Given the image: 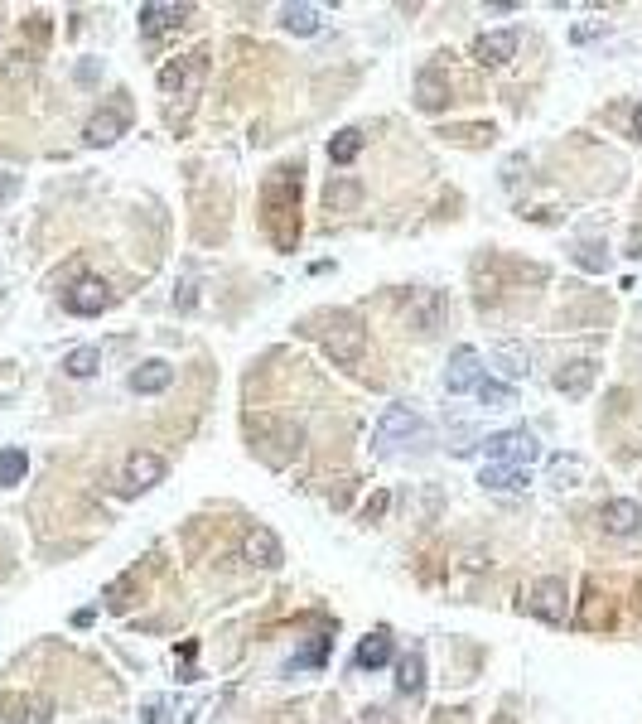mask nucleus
<instances>
[{"label": "nucleus", "mask_w": 642, "mask_h": 724, "mask_svg": "<svg viewBox=\"0 0 642 724\" xmlns=\"http://www.w3.org/2000/svg\"><path fill=\"white\" fill-rule=\"evenodd\" d=\"M295 208H300V169H276L271 174V184H266V227H271V242L280 251L295 247V237H300V218H295Z\"/></svg>", "instance_id": "f257e3e1"}, {"label": "nucleus", "mask_w": 642, "mask_h": 724, "mask_svg": "<svg viewBox=\"0 0 642 724\" xmlns=\"http://www.w3.org/2000/svg\"><path fill=\"white\" fill-rule=\"evenodd\" d=\"M430 440V425L420 420L416 406H387L382 420H377V430H372V445L382 449V454H396V449L406 445H425Z\"/></svg>", "instance_id": "f03ea898"}, {"label": "nucleus", "mask_w": 642, "mask_h": 724, "mask_svg": "<svg viewBox=\"0 0 642 724\" xmlns=\"http://www.w3.org/2000/svg\"><path fill=\"white\" fill-rule=\"evenodd\" d=\"M300 440H305V430L300 425H290V420H256L252 425V445L256 454L280 469V464H290L295 454H300Z\"/></svg>", "instance_id": "7ed1b4c3"}, {"label": "nucleus", "mask_w": 642, "mask_h": 724, "mask_svg": "<svg viewBox=\"0 0 642 724\" xmlns=\"http://www.w3.org/2000/svg\"><path fill=\"white\" fill-rule=\"evenodd\" d=\"M483 449H488V464H512V469H531V464L541 459V440L531 435L527 425H522V430H498V435H488Z\"/></svg>", "instance_id": "20e7f679"}, {"label": "nucleus", "mask_w": 642, "mask_h": 724, "mask_svg": "<svg viewBox=\"0 0 642 724\" xmlns=\"http://www.w3.org/2000/svg\"><path fill=\"white\" fill-rule=\"evenodd\" d=\"M367 348V329L358 314H334L329 329H324V353L334 362H358Z\"/></svg>", "instance_id": "39448f33"}, {"label": "nucleus", "mask_w": 642, "mask_h": 724, "mask_svg": "<svg viewBox=\"0 0 642 724\" xmlns=\"http://www.w3.org/2000/svg\"><path fill=\"white\" fill-rule=\"evenodd\" d=\"M194 15V5H179V0H150L140 5V34L145 39H165L174 29H184V20Z\"/></svg>", "instance_id": "423d86ee"}, {"label": "nucleus", "mask_w": 642, "mask_h": 724, "mask_svg": "<svg viewBox=\"0 0 642 724\" xmlns=\"http://www.w3.org/2000/svg\"><path fill=\"white\" fill-rule=\"evenodd\" d=\"M483 382V358H478V348H454L449 353V367H445V391L449 396H459V391H474Z\"/></svg>", "instance_id": "0eeeda50"}, {"label": "nucleus", "mask_w": 642, "mask_h": 724, "mask_svg": "<svg viewBox=\"0 0 642 724\" xmlns=\"http://www.w3.org/2000/svg\"><path fill=\"white\" fill-rule=\"evenodd\" d=\"M112 285L107 280H97V276H87V280H78L68 295H63V305H68V314H102V309H112Z\"/></svg>", "instance_id": "6e6552de"}, {"label": "nucleus", "mask_w": 642, "mask_h": 724, "mask_svg": "<svg viewBox=\"0 0 642 724\" xmlns=\"http://www.w3.org/2000/svg\"><path fill=\"white\" fill-rule=\"evenodd\" d=\"M565 580H556V575H546V580H536V589H531L527 609L536 613V618H546V623H565Z\"/></svg>", "instance_id": "1a4fd4ad"}, {"label": "nucleus", "mask_w": 642, "mask_h": 724, "mask_svg": "<svg viewBox=\"0 0 642 724\" xmlns=\"http://www.w3.org/2000/svg\"><path fill=\"white\" fill-rule=\"evenodd\" d=\"M160 478H165V459H160V454L136 449V454L126 459V493H145V488H155Z\"/></svg>", "instance_id": "9d476101"}, {"label": "nucleus", "mask_w": 642, "mask_h": 724, "mask_svg": "<svg viewBox=\"0 0 642 724\" xmlns=\"http://www.w3.org/2000/svg\"><path fill=\"white\" fill-rule=\"evenodd\" d=\"M512 54H517V29H493V34H478L474 63H483V68H503Z\"/></svg>", "instance_id": "9b49d317"}, {"label": "nucleus", "mask_w": 642, "mask_h": 724, "mask_svg": "<svg viewBox=\"0 0 642 724\" xmlns=\"http://www.w3.org/2000/svg\"><path fill=\"white\" fill-rule=\"evenodd\" d=\"M242 560L247 565H256V570H271V565H280V541L271 527H252L247 536H242Z\"/></svg>", "instance_id": "f8f14e48"}, {"label": "nucleus", "mask_w": 642, "mask_h": 724, "mask_svg": "<svg viewBox=\"0 0 642 724\" xmlns=\"http://www.w3.org/2000/svg\"><path fill=\"white\" fill-rule=\"evenodd\" d=\"M599 522H604L609 536H633V531L642 527V507L633 498H614V502H604Z\"/></svg>", "instance_id": "ddd939ff"}, {"label": "nucleus", "mask_w": 642, "mask_h": 724, "mask_svg": "<svg viewBox=\"0 0 642 724\" xmlns=\"http://www.w3.org/2000/svg\"><path fill=\"white\" fill-rule=\"evenodd\" d=\"M126 136V107H107V112H97L87 121L83 140L87 145H112V140Z\"/></svg>", "instance_id": "4468645a"}, {"label": "nucleus", "mask_w": 642, "mask_h": 724, "mask_svg": "<svg viewBox=\"0 0 642 724\" xmlns=\"http://www.w3.org/2000/svg\"><path fill=\"white\" fill-rule=\"evenodd\" d=\"M169 382H174V367H169L165 358L140 362L136 372H131V391H140V396H155V391H165Z\"/></svg>", "instance_id": "2eb2a0df"}, {"label": "nucleus", "mask_w": 642, "mask_h": 724, "mask_svg": "<svg viewBox=\"0 0 642 724\" xmlns=\"http://www.w3.org/2000/svg\"><path fill=\"white\" fill-rule=\"evenodd\" d=\"M387 662H391V633H387V628H377L372 638L358 642L353 667H358V671H377V667H387Z\"/></svg>", "instance_id": "dca6fc26"}, {"label": "nucleus", "mask_w": 642, "mask_h": 724, "mask_svg": "<svg viewBox=\"0 0 642 724\" xmlns=\"http://www.w3.org/2000/svg\"><path fill=\"white\" fill-rule=\"evenodd\" d=\"M589 387H594V362H589V358L565 362V367L556 372V391H560V396H585Z\"/></svg>", "instance_id": "f3484780"}, {"label": "nucleus", "mask_w": 642, "mask_h": 724, "mask_svg": "<svg viewBox=\"0 0 642 724\" xmlns=\"http://www.w3.org/2000/svg\"><path fill=\"white\" fill-rule=\"evenodd\" d=\"M478 483H483L488 493H517V488L531 483V474L527 469H512V464H488V469L478 474Z\"/></svg>", "instance_id": "a211bd4d"}, {"label": "nucleus", "mask_w": 642, "mask_h": 724, "mask_svg": "<svg viewBox=\"0 0 642 724\" xmlns=\"http://www.w3.org/2000/svg\"><path fill=\"white\" fill-rule=\"evenodd\" d=\"M440 319H445V300H440L435 290H420L416 305H411V324H416L420 334H435V329H440Z\"/></svg>", "instance_id": "6ab92c4d"}, {"label": "nucleus", "mask_w": 642, "mask_h": 724, "mask_svg": "<svg viewBox=\"0 0 642 724\" xmlns=\"http://www.w3.org/2000/svg\"><path fill=\"white\" fill-rule=\"evenodd\" d=\"M420 686H425V657H420V647H411L396 662V691L401 696H420Z\"/></svg>", "instance_id": "aec40b11"}, {"label": "nucleus", "mask_w": 642, "mask_h": 724, "mask_svg": "<svg viewBox=\"0 0 642 724\" xmlns=\"http://www.w3.org/2000/svg\"><path fill=\"white\" fill-rule=\"evenodd\" d=\"M198 78H203V54L184 58V63H169L165 73H160V87H165V92H174V87H184V92H194V87H198Z\"/></svg>", "instance_id": "412c9836"}, {"label": "nucleus", "mask_w": 642, "mask_h": 724, "mask_svg": "<svg viewBox=\"0 0 642 724\" xmlns=\"http://www.w3.org/2000/svg\"><path fill=\"white\" fill-rule=\"evenodd\" d=\"M493 367H503L507 377H531V348L527 343H498L493 348Z\"/></svg>", "instance_id": "4be33fe9"}, {"label": "nucleus", "mask_w": 642, "mask_h": 724, "mask_svg": "<svg viewBox=\"0 0 642 724\" xmlns=\"http://www.w3.org/2000/svg\"><path fill=\"white\" fill-rule=\"evenodd\" d=\"M319 20H324L319 5H285V10H280V25L290 29V34H314Z\"/></svg>", "instance_id": "5701e85b"}, {"label": "nucleus", "mask_w": 642, "mask_h": 724, "mask_svg": "<svg viewBox=\"0 0 642 724\" xmlns=\"http://www.w3.org/2000/svg\"><path fill=\"white\" fill-rule=\"evenodd\" d=\"M546 474H551V483H556V488H575V483L585 478V459H580V454H556Z\"/></svg>", "instance_id": "b1692460"}, {"label": "nucleus", "mask_w": 642, "mask_h": 724, "mask_svg": "<svg viewBox=\"0 0 642 724\" xmlns=\"http://www.w3.org/2000/svg\"><path fill=\"white\" fill-rule=\"evenodd\" d=\"M416 97H420V107H425V112H440V107H445V97H449L445 78H440V73H420V78H416Z\"/></svg>", "instance_id": "393cba45"}, {"label": "nucleus", "mask_w": 642, "mask_h": 724, "mask_svg": "<svg viewBox=\"0 0 642 724\" xmlns=\"http://www.w3.org/2000/svg\"><path fill=\"white\" fill-rule=\"evenodd\" d=\"M97 367H102V348H73V353L63 358V372L78 377V382H83V377H97Z\"/></svg>", "instance_id": "a878e982"}, {"label": "nucleus", "mask_w": 642, "mask_h": 724, "mask_svg": "<svg viewBox=\"0 0 642 724\" xmlns=\"http://www.w3.org/2000/svg\"><path fill=\"white\" fill-rule=\"evenodd\" d=\"M474 391H478V401H483L488 411H507V406H517V391L507 387V382H493V377H483Z\"/></svg>", "instance_id": "bb28decb"}, {"label": "nucleus", "mask_w": 642, "mask_h": 724, "mask_svg": "<svg viewBox=\"0 0 642 724\" xmlns=\"http://www.w3.org/2000/svg\"><path fill=\"white\" fill-rule=\"evenodd\" d=\"M358 150H363V131H338V136L329 140V160H334V165L358 160Z\"/></svg>", "instance_id": "cd10ccee"}, {"label": "nucleus", "mask_w": 642, "mask_h": 724, "mask_svg": "<svg viewBox=\"0 0 642 724\" xmlns=\"http://www.w3.org/2000/svg\"><path fill=\"white\" fill-rule=\"evenodd\" d=\"M25 469H29L25 449H0V488H15L25 478Z\"/></svg>", "instance_id": "c85d7f7f"}, {"label": "nucleus", "mask_w": 642, "mask_h": 724, "mask_svg": "<svg viewBox=\"0 0 642 724\" xmlns=\"http://www.w3.org/2000/svg\"><path fill=\"white\" fill-rule=\"evenodd\" d=\"M358 203H363V189H358L353 179L329 184V208H334V213H348V208H358Z\"/></svg>", "instance_id": "c756f323"}, {"label": "nucleus", "mask_w": 642, "mask_h": 724, "mask_svg": "<svg viewBox=\"0 0 642 724\" xmlns=\"http://www.w3.org/2000/svg\"><path fill=\"white\" fill-rule=\"evenodd\" d=\"M575 261H580L585 271H609V247H604V242H580Z\"/></svg>", "instance_id": "7c9ffc66"}, {"label": "nucleus", "mask_w": 642, "mask_h": 724, "mask_svg": "<svg viewBox=\"0 0 642 724\" xmlns=\"http://www.w3.org/2000/svg\"><path fill=\"white\" fill-rule=\"evenodd\" d=\"M145 724H184V720H174V715H169V700L165 696H150V700H145Z\"/></svg>", "instance_id": "2f4dec72"}, {"label": "nucleus", "mask_w": 642, "mask_h": 724, "mask_svg": "<svg viewBox=\"0 0 642 724\" xmlns=\"http://www.w3.org/2000/svg\"><path fill=\"white\" fill-rule=\"evenodd\" d=\"M174 309H194V280H184V285L174 290Z\"/></svg>", "instance_id": "473e14b6"}, {"label": "nucleus", "mask_w": 642, "mask_h": 724, "mask_svg": "<svg viewBox=\"0 0 642 724\" xmlns=\"http://www.w3.org/2000/svg\"><path fill=\"white\" fill-rule=\"evenodd\" d=\"M382 512H387V493H377V498L367 502V522H372V517H382Z\"/></svg>", "instance_id": "72a5a7b5"}, {"label": "nucleus", "mask_w": 642, "mask_h": 724, "mask_svg": "<svg viewBox=\"0 0 642 724\" xmlns=\"http://www.w3.org/2000/svg\"><path fill=\"white\" fill-rule=\"evenodd\" d=\"M628 256H642V227L633 232V251H628Z\"/></svg>", "instance_id": "f704fd0d"}, {"label": "nucleus", "mask_w": 642, "mask_h": 724, "mask_svg": "<svg viewBox=\"0 0 642 724\" xmlns=\"http://www.w3.org/2000/svg\"><path fill=\"white\" fill-rule=\"evenodd\" d=\"M633 131H638V140H642V107L633 112Z\"/></svg>", "instance_id": "c9c22d12"}]
</instances>
